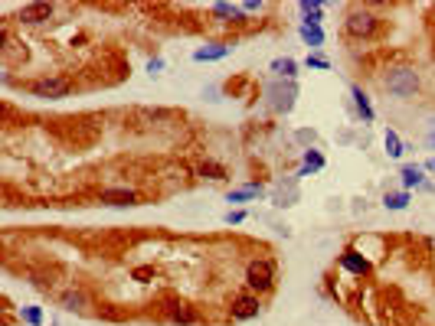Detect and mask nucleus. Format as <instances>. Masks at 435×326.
I'll return each instance as SVG.
<instances>
[{
  "label": "nucleus",
  "mask_w": 435,
  "mask_h": 326,
  "mask_svg": "<svg viewBox=\"0 0 435 326\" xmlns=\"http://www.w3.org/2000/svg\"><path fill=\"white\" fill-rule=\"evenodd\" d=\"M20 323H27V326H43L46 323V317H43V307H20Z\"/></svg>",
  "instance_id": "b1692460"
},
{
  "label": "nucleus",
  "mask_w": 435,
  "mask_h": 326,
  "mask_svg": "<svg viewBox=\"0 0 435 326\" xmlns=\"http://www.w3.org/2000/svg\"><path fill=\"white\" fill-rule=\"evenodd\" d=\"M324 7H327V4H324V0H301V4H298V10H301V23H314V27H321L324 23Z\"/></svg>",
  "instance_id": "a211bd4d"
},
{
  "label": "nucleus",
  "mask_w": 435,
  "mask_h": 326,
  "mask_svg": "<svg viewBox=\"0 0 435 326\" xmlns=\"http://www.w3.org/2000/svg\"><path fill=\"white\" fill-rule=\"evenodd\" d=\"M98 203L102 205H112V209H128V205H138L141 203V196L134 193L128 186H108L98 193Z\"/></svg>",
  "instance_id": "0eeeda50"
},
{
  "label": "nucleus",
  "mask_w": 435,
  "mask_h": 326,
  "mask_svg": "<svg viewBox=\"0 0 435 326\" xmlns=\"http://www.w3.org/2000/svg\"><path fill=\"white\" fill-rule=\"evenodd\" d=\"M239 7H242V13H259L265 4H259V0H246V4H239Z\"/></svg>",
  "instance_id": "cd10ccee"
},
{
  "label": "nucleus",
  "mask_w": 435,
  "mask_h": 326,
  "mask_svg": "<svg viewBox=\"0 0 435 326\" xmlns=\"http://www.w3.org/2000/svg\"><path fill=\"white\" fill-rule=\"evenodd\" d=\"M383 147H387V157H389V160H399L403 154H406V144H403V137H399L393 128L383 134Z\"/></svg>",
  "instance_id": "aec40b11"
},
{
  "label": "nucleus",
  "mask_w": 435,
  "mask_h": 326,
  "mask_svg": "<svg viewBox=\"0 0 435 326\" xmlns=\"http://www.w3.org/2000/svg\"><path fill=\"white\" fill-rule=\"evenodd\" d=\"M298 36H301V43L311 49V53H318V49L324 46V29L314 27V23H301V27H298Z\"/></svg>",
  "instance_id": "6ab92c4d"
},
{
  "label": "nucleus",
  "mask_w": 435,
  "mask_h": 326,
  "mask_svg": "<svg viewBox=\"0 0 435 326\" xmlns=\"http://www.w3.org/2000/svg\"><path fill=\"white\" fill-rule=\"evenodd\" d=\"M350 98H353V108H357V114L363 118V124H373V121H377V111H373V104H370V95L363 92L357 82L350 85Z\"/></svg>",
  "instance_id": "4468645a"
},
{
  "label": "nucleus",
  "mask_w": 435,
  "mask_h": 326,
  "mask_svg": "<svg viewBox=\"0 0 435 326\" xmlns=\"http://www.w3.org/2000/svg\"><path fill=\"white\" fill-rule=\"evenodd\" d=\"M209 13L213 17H219V20H242V7L239 4H209Z\"/></svg>",
  "instance_id": "412c9836"
},
{
  "label": "nucleus",
  "mask_w": 435,
  "mask_h": 326,
  "mask_svg": "<svg viewBox=\"0 0 435 326\" xmlns=\"http://www.w3.org/2000/svg\"><path fill=\"white\" fill-rule=\"evenodd\" d=\"M161 69H164V59H161V56H154L151 62H148V72H151V75H157Z\"/></svg>",
  "instance_id": "c85d7f7f"
},
{
  "label": "nucleus",
  "mask_w": 435,
  "mask_h": 326,
  "mask_svg": "<svg viewBox=\"0 0 435 326\" xmlns=\"http://www.w3.org/2000/svg\"><path fill=\"white\" fill-rule=\"evenodd\" d=\"M298 140H301V144H308V147H311V144H314V140H318V137H314V130H298Z\"/></svg>",
  "instance_id": "c756f323"
},
{
  "label": "nucleus",
  "mask_w": 435,
  "mask_h": 326,
  "mask_svg": "<svg viewBox=\"0 0 435 326\" xmlns=\"http://www.w3.org/2000/svg\"><path fill=\"white\" fill-rule=\"evenodd\" d=\"M200 177L203 179H226L229 173H226L223 163H216V160H203V163H200Z\"/></svg>",
  "instance_id": "5701e85b"
},
{
  "label": "nucleus",
  "mask_w": 435,
  "mask_h": 326,
  "mask_svg": "<svg viewBox=\"0 0 435 326\" xmlns=\"http://www.w3.org/2000/svg\"><path fill=\"white\" fill-rule=\"evenodd\" d=\"M53 13H56V4H23L17 10V20L20 23H46L53 20Z\"/></svg>",
  "instance_id": "9d476101"
},
{
  "label": "nucleus",
  "mask_w": 435,
  "mask_h": 326,
  "mask_svg": "<svg viewBox=\"0 0 435 326\" xmlns=\"http://www.w3.org/2000/svg\"><path fill=\"white\" fill-rule=\"evenodd\" d=\"M304 65H308V69H318V72H331V59L321 56V53H308Z\"/></svg>",
  "instance_id": "393cba45"
},
{
  "label": "nucleus",
  "mask_w": 435,
  "mask_h": 326,
  "mask_svg": "<svg viewBox=\"0 0 435 326\" xmlns=\"http://www.w3.org/2000/svg\"><path fill=\"white\" fill-rule=\"evenodd\" d=\"M327 167V160H324V154L318 147H304L301 154V170H298V177H314V173H321V170Z\"/></svg>",
  "instance_id": "2eb2a0df"
},
{
  "label": "nucleus",
  "mask_w": 435,
  "mask_h": 326,
  "mask_svg": "<svg viewBox=\"0 0 435 326\" xmlns=\"http://www.w3.org/2000/svg\"><path fill=\"white\" fill-rule=\"evenodd\" d=\"M426 144L435 150V130H429V134H426Z\"/></svg>",
  "instance_id": "2f4dec72"
},
{
  "label": "nucleus",
  "mask_w": 435,
  "mask_h": 326,
  "mask_svg": "<svg viewBox=\"0 0 435 326\" xmlns=\"http://www.w3.org/2000/svg\"><path fill=\"white\" fill-rule=\"evenodd\" d=\"M294 98H298V82H285V79H272L265 85V104L275 114H292Z\"/></svg>",
  "instance_id": "39448f33"
},
{
  "label": "nucleus",
  "mask_w": 435,
  "mask_h": 326,
  "mask_svg": "<svg viewBox=\"0 0 435 326\" xmlns=\"http://www.w3.org/2000/svg\"><path fill=\"white\" fill-rule=\"evenodd\" d=\"M265 196V186L262 183H242V186H236V189H229L226 193V203H252V199H262Z\"/></svg>",
  "instance_id": "dca6fc26"
},
{
  "label": "nucleus",
  "mask_w": 435,
  "mask_h": 326,
  "mask_svg": "<svg viewBox=\"0 0 435 326\" xmlns=\"http://www.w3.org/2000/svg\"><path fill=\"white\" fill-rule=\"evenodd\" d=\"M409 203H413V196H409L406 189H399V193H387V196H383V205H387L389 212H403V209H406Z\"/></svg>",
  "instance_id": "4be33fe9"
},
{
  "label": "nucleus",
  "mask_w": 435,
  "mask_h": 326,
  "mask_svg": "<svg viewBox=\"0 0 435 326\" xmlns=\"http://www.w3.org/2000/svg\"><path fill=\"white\" fill-rule=\"evenodd\" d=\"M399 177H403V189H426V193H432V183H426V170L416 167V163H406V167L399 170Z\"/></svg>",
  "instance_id": "f8f14e48"
},
{
  "label": "nucleus",
  "mask_w": 435,
  "mask_h": 326,
  "mask_svg": "<svg viewBox=\"0 0 435 326\" xmlns=\"http://www.w3.org/2000/svg\"><path fill=\"white\" fill-rule=\"evenodd\" d=\"M233 53L229 43H207V46H197L193 49V62H219Z\"/></svg>",
  "instance_id": "ddd939ff"
},
{
  "label": "nucleus",
  "mask_w": 435,
  "mask_h": 326,
  "mask_svg": "<svg viewBox=\"0 0 435 326\" xmlns=\"http://www.w3.org/2000/svg\"><path fill=\"white\" fill-rule=\"evenodd\" d=\"M59 307L69 310V313H86L89 297L82 294V290H66V294H59Z\"/></svg>",
  "instance_id": "f3484780"
},
{
  "label": "nucleus",
  "mask_w": 435,
  "mask_h": 326,
  "mask_svg": "<svg viewBox=\"0 0 435 326\" xmlns=\"http://www.w3.org/2000/svg\"><path fill=\"white\" fill-rule=\"evenodd\" d=\"M154 274H157V271H154L151 264H141V268H134V271H131V278L138 280V284H148V280H151Z\"/></svg>",
  "instance_id": "a878e982"
},
{
  "label": "nucleus",
  "mask_w": 435,
  "mask_h": 326,
  "mask_svg": "<svg viewBox=\"0 0 435 326\" xmlns=\"http://www.w3.org/2000/svg\"><path fill=\"white\" fill-rule=\"evenodd\" d=\"M379 27H383V20L370 7H347V13H344V33L350 39H373Z\"/></svg>",
  "instance_id": "7ed1b4c3"
},
{
  "label": "nucleus",
  "mask_w": 435,
  "mask_h": 326,
  "mask_svg": "<svg viewBox=\"0 0 435 326\" xmlns=\"http://www.w3.org/2000/svg\"><path fill=\"white\" fill-rule=\"evenodd\" d=\"M422 170H429V173H435V157H432V160H426V163H422Z\"/></svg>",
  "instance_id": "7c9ffc66"
},
{
  "label": "nucleus",
  "mask_w": 435,
  "mask_h": 326,
  "mask_svg": "<svg viewBox=\"0 0 435 326\" xmlns=\"http://www.w3.org/2000/svg\"><path fill=\"white\" fill-rule=\"evenodd\" d=\"M275 280H278V264L268 254H259L246 264V290L259 294V297H268L275 290Z\"/></svg>",
  "instance_id": "f257e3e1"
},
{
  "label": "nucleus",
  "mask_w": 435,
  "mask_h": 326,
  "mask_svg": "<svg viewBox=\"0 0 435 326\" xmlns=\"http://www.w3.org/2000/svg\"><path fill=\"white\" fill-rule=\"evenodd\" d=\"M337 264H341L347 274H353V278H370V274H373L370 258H363V254L353 252V248H344V252L337 254Z\"/></svg>",
  "instance_id": "6e6552de"
},
{
  "label": "nucleus",
  "mask_w": 435,
  "mask_h": 326,
  "mask_svg": "<svg viewBox=\"0 0 435 326\" xmlns=\"http://www.w3.org/2000/svg\"><path fill=\"white\" fill-rule=\"evenodd\" d=\"M259 313H262V297H259V294H252V290H239V294H233V300H229V317L236 320V323L256 320Z\"/></svg>",
  "instance_id": "423d86ee"
},
{
  "label": "nucleus",
  "mask_w": 435,
  "mask_h": 326,
  "mask_svg": "<svg viewBox=\"0 0 435 326\" xmlns=\"http://www.w3.org/2000/svg\"><path fill=\"white\" fill-rule=\"evenodd\" d=\"M33 98H43V102H59V98H66L76 85H72V79H66V75H39V79H33V82L23 85Z\"/></svg>",
  "instance_id": "20e7f679"
},
{
  "label": "nucleus",
  "mask_w": 435,
  "mask_h": 326,
  "mask_svg": "<svg viewBox=\"0 0 435 326\" xmlns=\"http://www.w3.org/2000/svg\"><path fill=\"white\" fill-rule=\"evenodd\" d=\"M246 219H249L246 209H229V212L223 215V222H226V225H242Z\"/></svg>",
  "instance_id": "bb28decb"
},
{
  "label": "nucleus",
  "mask_w": 435,
  "mask_h": 326,
  "mask_svg": "<svg viewBox=\"0 0 435 326\" xmlns=\"http://www.w3.org/2000/svg\"><path fill=\"white\" fill-rule=\"evenodd\" d=\"M383 85H387V92L393 95V98L409 102V98H416L419 95L422 79H419V72L413 69V65H393V69H387V75H383Z\"/></svg>",
  "instance_id": "f03ea898"
},
{
  "label": "nucleus",
  "mask_w": 435,
  "mask_h": 326,
  "mask_svg": "<svg viewBox=\"0 0 435 326\" xmlns=\"http://www.w3.org/2000/svg\"><path fill=\"white\" fill-rule=\"evenodd\" d=\"M298 59L292 56H278L268 62V72H272V79H285V82H298Z\"/></svg>",
  "instance_id": "9b49d317"
},
{
  "label": "nucleus",
  "mask_w": 435,
  "mask_h": 326,
  "mask_svg": "<svg viewBox=\"0 0 435 326\" xmlns=\"http://www.w3.org/2000/svg\"><path fill=\"white\" fill-rule=\"evenodd\" d=\"M164 313H167V320L177 326H197L200 323V313L193 304H187V300H171L167 307H164Z\"/></svg>",
  "instance_id": "1a4fd4ad"
}]
</instances>
